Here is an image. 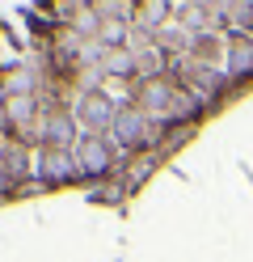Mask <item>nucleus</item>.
Here are the masks:
<instances>
[{
    "instance_id": "nucleus-5",
    "label": "nucleus",
    "mask_w": 253,
    "mask_h": 262,
    "mask_svg": "<svg viewBox=\"0 0 253 262\" xmlns=\"http://www.w3.org/2000/svg\"><path fill=\"white\" fill-rule=\"evenodd\" d=\"M228 55H232V72H253V42H245V38H232Z\"/></svg>"
},
{
    "instance_id": "nucleus-1",
    "label": "nucleus",
    "mask_w": 253,
    "mask_h": 262,
    "mask_svg": "<svg viewBox=\"0 0 253 262\" xmlns=\"http://www.w3.org/2000/svg\"><path fill=\"white\" fill-rule=\"evenodd\" d=\"M76 157H80V161H76V169H80V173H106V169H110V144H106V140H97V136L84 140Z\"/></svg>"
},
{
    "instance_id": "nucleus-4",
    "label": "nucleus",
    "mask_w": 253,
    "mask_h": 262,
    "mask_svg": "<svg viewBox=\"0 0 253 262\" xmlns=\"http://www.w3.org/2000/svg\"><path fill=\"white\" fill-rule=\"evenodd\" d=\"M84 127H114V106L106 102V97H89L84 102Z\"/></svg>"
},
{
    "instance_id": "nucleus-2",
    "label": "nucleus",
    "mask_w": 253,
    "mask_h": 262,
    "mask_svg": "<svg viewBox=\"0 0 253 262\" xmlns=\"http://www.w3.org/2000/svg\"><path fill=\"white\" fill-rule=\"evenodd\" d=\"M72 173H80V169H76V161H72L67 148H51L42 157V178L47 182H59V178H72Z\"/></svg>"
},
{
    "instance_id": "nucleus-3",
    "label": "nucleus",
    "mask_w": 253,
    "mask_h": 262,
    "mask_svg": "<svg viewBox=\"0 0 253 262\" xmlns=\"http://www.w3.org/2000/svg\"><path fill=\"white\" fill-rule=\"evenodd\" d=\"M114 136L123 140V144H140V140H144V114H140V110H131V114L118 110V114H114Z\"/></svg>"
}]
</instances>
